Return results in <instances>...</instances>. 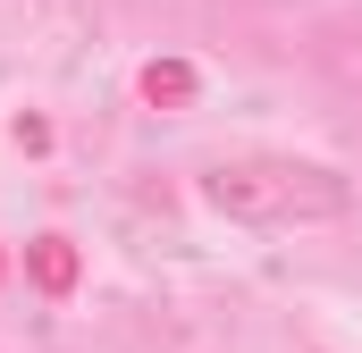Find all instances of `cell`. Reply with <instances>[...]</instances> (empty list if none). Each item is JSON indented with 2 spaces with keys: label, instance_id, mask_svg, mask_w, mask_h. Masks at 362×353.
<instances>
[{
  "label": "cell",
  "instance_id": "obj_1",
  "mask_svg": "<svg viewBox=\"0 0 362 353\" xmlns=\"http://www.w3.org/2000/svg\"><path fill=\"white\" fill-rule=\"evenodd\" d=\"M202 202L219 210V219H236V227H329V219H346L354 210V185L337 169H320V160H219V169H202Z\"/></svg>",
  "mask_w": 362,
  "mask_h": 353
},
{
  "label": "cell",
  "instance_id": "obj_3",
  "mask_svg": "<svg viewBox=\"0 0 362 353\" xmlns=\"http://www.w3.org/2000/svg\"><path fill=\"white\" fill-rule=\"evenodd\" d=\"M144 92H152V101H185V92H194V68H177V59H169V68H144Z\"/></svg>",
  "mask_w": 362,
  "mask_h": 353
},
{
  "label": "cell",
  "instance_id": "obj_4",
  "mask_svg": "<svg viewBox=\"0 0 362 353\" xmlns=\"http://www.w3.org/2000/svg\"><path fill=\"white\" fill-rule=\"evenodd\" d=\"M312 353H329V345H312Z\"/></svg>",
  "mask_w": 362,
  "mask_h": 353
},
{
  "label": "cell",
  "instance_id": "obj_2",
  "mask_svg": "<svg viewBox=\"0 0 362 353\" xmlns=\"http://www.w3.org/2000/svg\"><path fill=\"white\" fill-rule=\"evenodd\" d=\"M34 277H42L51 294H68V286H76V253H68L59 236H42V244H34Z\"/></svg>",
  "mask_w": 362,
  "mask_h": 353
}]
</instances>
